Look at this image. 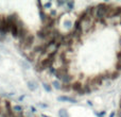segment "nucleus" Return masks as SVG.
Masks as SVG:
<instances>
[{
    "label": "nucleus",
    "mask_w": 121,
    "mask_h": 117,
    "mask_svg": "<svg viewBox=\"0 0 121 117\" xmlns=\"http://www.w3.org/2000/svg\"><path fill=\"white\" fill-rule=\"evenodd\" d=\"M109 8H111V3H106V2H102V3L97 4L96 12H95V19H96V21L106 20Z\"/></svg>",
    "instance_id": "nucleus-1"
},
{
    "label": "nucleus",
    "mask_w": 121,
    "mask_h": 117,
    "mask_svg": "<svg viewBox=\"0 0 121 117\" xmlns=\"http://www.w3.org/2000/svg\"><path fill=\"white\" fill-rule=\"evenodd\" d=\"M34 43H35V36H34L33 33H30L27 35V37L25 38L23 40H21V42H18V47L20 50L25 51V50H29L30 48H32L34 45Z\"/></svg>",
    "instance_id": "nucleus-2"
},
{
    "label": "nucleus",
    "mask_w": 121,
    "mask_h": 117,
    "mask_svg": "<svg viewBox=\"0 0 121 117\" xmlns=\"http://www.w3.org/2000/svg\"><path fill=\"white\" fill-rule=\"evenodd\" d=\"M119 17H121V6L111 4V8H109L106 20L107 19H113V18H119Z\"/></svg>",
    "instance_id": "nucleus-3"
},
{
    "label": "nucleus",
    "mask_w": 121,
    "mask_h": 117,
    "mask_svg": "<svg viewBox=\"0 0 121 117\" xmlns=\"http://www.w3.org/2000/svg\"><path fill=\"white\" fill-rule=\"evenodd\" d=\"M67 73H70V69H69L68 66H60V67H57L56 68V72H55L54 77L56 78L57 81H60L64 76H66Z\"/></svg>",
    "instance_id": "nucleus-4"
},
{
    "label": "nucleus",
    "mask_w": 121,
    "mask_h": 117,
    "mask_svg": "<svg viewBox=\"0 0 121 117\" xmlns=\"http://www.w3.org/2000/svg\"><path fill=\"white\" fill-rule=\"evenodd\" d=\"M83 90V83L81 81H74L71 83V90L74 93H77L78 95L82 92Z\"/></svg>",
    "instance_id": "nucleus-5"
},
{
    "label": "nucleus",
    "mask_w": 121,
    "mask_h": 117,
    "mask_svg": "<svg viewBox=\"0 0 121 117\" xmlns=\"http://www.w3.org/2000/svg\"><path fill=\"white\" fill-rule=\"evenodd\" d=\"M57 100L62 101V102H69V103H78V100L74 97L71 96H66V95H63V96L57 97Z\"/></svg>",
    "instance_id": "nucleus-6"
},
{
    "label": "nucleus",
    "mask_w": 121,
    "mask_h": 117,
    "mask_svg": "<svg viewBox=\"0 0 121 117\" xmlns=\"http://www.w3.org/2000/svg\"><path fill=\"white\" fill-rule=\"evenodd\" d=\"M38 15H39V18H40V20H42V22H43V25H45V23L48 21V19H49V14H47L46 12H45V10H40V11H38Z\"/></svg>",
    "instance_id": "nucleus-7"
},
{
    "label": "nucleus",
    "mask_w": 121,
    "mask_h": 117,
    "mask_svg": "<svg viewBox=\"0 0 121 117\" xmlns=\"http://www.w3.org/2000/svg\"><path fill=\"white\" fill-rule=\"evenodd\" d=\"M10 33L14 38H18V28H17V22L13 23V25L11 26Z\"/></svg>",
    "instance_id": "nucleus-8"
},
{
    "label": "nucleus",
    "mask_w": 121,
    "mask_h": 117,
    "mask_svg": "<svg viewBox=\"0 0 121 117\" xmlns=\"http://www.w3.org/2000/svg\"><path fill=\"white\" fill-rule=\"evenodd\" d=\"M27 86L31 92H35L37 90V84H36L35 81H28L27 82Z\"/></svg>",
    "instance_id": "nucleus-9"
},
{
    "label": "nucleus",
    "mask_w": 121,
    "mask_h": 117,
    "mask_svg": "<svg viewBox=\"0 0 121 117\" xmlns=\"http://www.w3.org/2000/svg\"><path fill=\"white\" fill-rule=\"evenodd\" d=\"M120 76H121V72H120V71H117V70H115V69H114L113 71H111L109 80H111V81H113V80H116V79H118Z\"/></svg>",
    "instance_id": "nucleus-10"
},
{
    "label": "nucleus",
    "mask_w": 121,
    "mask_h": 117,
    "mask_svg": "<svg viewBox=\"0 0 121 117\" xmlns=\"http://www.w3.org/2000/svg\"><path fill=\"white\" fill-rule=\"evenodd\" d=\"M51 86H52L53 88H55V90H60V86H62V83H60V81H57V80H53V81L51 82Z\"/></svg>",
    "instance_id": "nucleus-11"
},
{
    "label": "nucleus",
    "mask_w": 121,
    "mask_h": 117,
    "mask_svg": "<svg viewBox=\"0 0 121 117\" xmlns=\"http://www.w3.org/2000/svg\"><path fill=\"white\" fill-rule=\"evenodd\" d=\"M63 26H64L66 29H68V30H72V28H73V23L71 22L69 19H66V20H64V22H63Z\"/></svg>",
    "instance_id": "nucleus-12"
},
{
    "label": "nucleus",
    "mask_w": 121,
    "mask_h": 117,
    "mask_svg": "<svg viewBox=\"0 0 121 117\" xmlns=\"http://www.w3.org/2000/svg\"><path fill=\"white\" fill-rule=\"evenodd\" d=\"M57 114H59V117H70L66 109H60Z\"/></svg>",
    "instance_id": "nucleus-13"
},
{
    "label": "nucleus",
    "mask_w": 121,
    "mask_h": 117,
    "mask_svg": "<svg viewBox=\"0 0 121 117\" xmlns=\"http://www.w3.org/2000/svg\"><path fill=\"white\" fill-rule=\"evenodd\" d=\"M66 5H67V11H72L74 9L75 5V2L73 0H70V1H67L66 2Z\"/></svg>",
    "instance_id": "nucleus-14"
},
{
    "label": "nucleus",
    "mask_w": 121,
    "mask_h": 117,
    "mask_svg": "<svg viewBox=\"0 0 121 117\" xmlns=\"http://www.w3.org/2000/svg\"><path fill=\"white\" fill-rule=\"evenodd\" d=\"M43 87H44V90H46L47 93H51L52 92V86L50 85V84H48V83H46V82H43Z\"/></svg>",
    "instance_id": "nucleus-15"
},
{
    "label": "nucleus",
    "mask_w": 121,
    "mask_h": 117,
    "mask_svg": "<svg viewBox=\"0 0 121 117\" xmlns=\"http://www.w3.org/2000/svg\"><path fill=\"white\" fill-rule=\"evenodd\" d=\"M60 90H62V92H70L71 90V84H62V86H60Z\"/></svg>",
    "instance_id": "nucleus-16"
},
{
    "label": "nucleus",
    "mask_w": 121,
    "mask_h": 117,
    "mask_svg": "<svg viewBox=\"0 0 121 117\" xmlns=\"http://www.w3.org/2000/svg\"><path fill=\"white\" fill-rule=\"evenodd\" d=\"M48 9H52V2L48 1L44 3V10H48Z\"/></svg>",
    "instance_id": "nucleus-17"
},
{
    "label": "nucleus",
    "mask_w": 121,
    "mask_h": 117,
    "mask_svg": "<svg viewBox=\"0 0 121 117\" xmlns=\"http://www.w3.org/2000/svg\"><path fill=\"white\" fill-rule=\"evenodd\" d=\"M115 70L121 72V62H119V61H116L115 63Z\"/></svg>",
    "instance_id": "nucleus-18"
},
{
    "label": "nucleus",
    "mask_w": 121,
    "mask_h": 117,
    "mask_svg": "<svg viewBox=\"0 0 121 117\" xmlns=\"http://www.w3.org/2000/svg\"><path fill=\"white\" fill-rule=\"evenodd\" d=\"M48 70H49V72H50L51 75L54 76V75H55V72H56V67H55V66H52V67H50V68H49Z\"/></svg>",
    "instance_id": "nucleus-19"
},
{
    "label": "nucleus",
    "mask_w": 121,
    "mask_h": 117,
    "mask_svg": "<svg viewBox=\"0 0 121 117\" xmlns=\"http://www.w3.org/2000/svg\"><path fill=\"white\" fill-rule=\"evenodd\" d=\"M106 114V112L105 111H101L100 113H98V112H95V115L97 117H104V115Z\"/></svg>",
    "instance_id": "nucleus-20"
},
{
    "label": "nucleus",
    "mask_w": 121,
    "mask_h": 117,
    "mask_svg": "<svg viewBox=\"0 0 121 117\" xmlns=\"http://www.w3.org/2000/svg\"><path fill=\"white\" fill-rule=\"evenodd\" d=\"M36 4H37V6H38V11L44 10V3H43V2L37 1V2H36Z\"/></svg>",
    "instance_id": "nucleus-21"
},
{
    "label": "nucleus",
    "mask_w": 121,
    "mask_h": 117,
    "mask_svg": "<svg viewBox=\"0 0 121 117\" xmlns=\"http://www.w3.org/2000/svg\"><path fill=\"white\" fill-rule=\"evenodd\" d=\"M21 65H22V67L25 69H29L30 68V65L28 64L27 62H25V61H22V62H21Z\"/></svg>",
    "instance_id": "nucleus-22"
},
{
    "label": "nucleus",
    "mask_w": 121,
    "mask_h": 117,
    "mask_svg": "<svg viewBox=\"0 0 121 117\" xmlns=\"http://www.w3.org/2000/svg\"><path fill=\"white\" fill-rule=\"evenodd\" d=\"M116 58H117V61L121 62V51L120 50H118L117 52H116Z\"/></svg>",
    "instance_id": "nucleus-23"
},
{
    "label": "nucleus",
    "mask_w": 121,
    "mask_h": 117,
    "mask_svg": "<svg viewBox=\"0 0 121 117\" xmlns=\"http://www.w3.org/2000/svg\"><path fill=\"white\" fill-rule=\"evenodd\" d=\"M66 2L67 1L60 0V1H56V4H57V6H63V5H65V4H66Z\"/></svg>",
    "instance_id": "nucleus-24"
},
{
    "label": "nucleus",
    "mask_w": 121,
    "mask_h": 117,
    "mask_svg": "<svg viewBox=\"0 0 121 117\" xmlns=\"http://www.w3.org/2000/svg\"><path fill=\"white\" fill-rule=\"evenodd\" d=\"M39 107L43 108V109H46V108H48L49 105L47 104V103H39Z\"/></svg>",
    "instance_id": "nucleus-25"
},
{
    "label": "nucleus",
    "mask_w": 121,
    "mask_h": 117,
    "mask_svg": "<svg viewBox=\"0 0 121 117\" xmlns=\"http://www.w3.org/2000/svg\"><path fill=\"white\" fill-rule=\"evenodd\" d=\"M25 97H26V95H21V96H19L18 97V101L20 102V101H22L23 99H25Z\"/></svg>",
    "instance_id": "nucleus-26"
},
{
    "label": "nucleus",
    "mask_w": 121,
    "mask_h": 117,
    "mask_svg": "<svg viewBox=\"0 0 121 117\" xmlns=\"http://www.w3.org/2000/svg\"><path fill=\"white\" fill-rule=\"evenodd\" d=\"M116 117H121V110L120 109L116 112Z\"/></svg>",
    "instance_id": "nucleus-27"
},
{
    "label": "nucleus",
    "mask_w": 121,
    "mask_h": 117,
    "mask_svg": "<svg viewBox=\"0 0 121 117\" xmlns=\"http://www.w3.org/2000/svg\"><path fill=\"white\" fill-rule=\"evenodd\" d=\"M30 109H31V113H36V112H37L36 108H34V107H31Z\"/></svg>",
    "instance_id": "nucleus-28"
},
{
    "label": "nucleus",
    "mask_w": 121,
    "mask_h": 117,
    "mask_svg": "<svg viewBox=\"0 0 121 117\" xmlns=\"http://www.w3.org/2000/svg\"><path fill=\"white\" fill-rule=\"evenodd\" d=\"M118 46H119V48L121 49V36L119 37V40H118ZM119 49V50H120Z\"/></svg>",
    "instance_id": "nucleus-29"
},
{
    "label": "nucleus",
    "mask_w": 121,
    "mask_h": 117,
    "mask_svg": "<svg viewBox=\"0 0 121 117\" xmlns=\"http://www.w3.org/2000/svg\"><path fill=\"white\" fill-rule=\"evenodd\" d=\"M115 116H116V112H112L108 117H115Z\"/></svg>",
    "instance_id": "nucleus-30"
},
{
    "label": "nucleus",
    "mask_w": 121,
    "mask_h": 117,
    "mask_svg": "<svg viewBox=\"0 0 121 117\" xmlns=\"http://www.w3.org/2000/svg\"><path fill=\"white\" fill-rule=\"evenodd\" d=\"M87 104L89 105V107H92V105H94V104H92V102H91L90 100H88V101H87Z\"/></svg>",
    "instance_id": "nucleus-31"
},
{
    "label": "nucleus",
    "mask_w": 121,
    "mask_h": 117,
    "mask_svg": "<svg viewBox=\"0 0 121 117\" xmlns=\"http://www.w3.org/2000/svg\"><path fill=\"white\" fill-rule=\"evenodd\" d=\"M42 117H51V116H48V115H46V114H42Z\"/></svg>",
    "instance_id": "nucleus-32"
},
{
    "label": "nucleus",
    "mask_w": 121,
    "mask_h": 117,
    "mask_svg": "<svg viewBox=\"0 0 121 117\" xmlns=\"http://www.w3.org/2000/svg\"><path fill=\"white\" fill-rule=\"evenodd\" d=\"M119 109L121 110V100H120V102H119Z\"/></svg>",
    "instance_id": "nucleus-33"
},
{
    "label": "nucleus",
    "mask_w": 121,
    "mask_h": 117,
    "mask_svg": "<svg viewBox=\"0 0 121 117\" xmlns=\"http://www.w3.org/2000/svg\"><path fill=\"white\" fill-rule=\"evenodd\" d=\"M119 25H121V17H120V19H119Z\"/></svg>",
    "instance_id": "nucleus-34"
},
{
    "label": "nucleus",
    "mask_w": 121,
    "mask_h": 117,
    "mask_svg": "<svg viewBox=\"0 0 121 117\" xmlns=\"http://www.w3.org/2000/svg\"><path fill=\"white\" fill-rule=\"evenodd\" d=\"M120 51H121V49H120Z\"/></svg>",
    "instance_id": "nucleus-35"
}]
</instances>
